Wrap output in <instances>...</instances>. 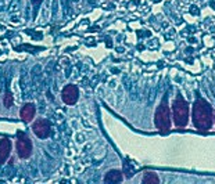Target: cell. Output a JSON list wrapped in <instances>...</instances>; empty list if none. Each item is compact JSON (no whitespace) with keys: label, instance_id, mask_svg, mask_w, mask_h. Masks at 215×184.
Instances as JSON below:
<instances>
[{"label":"cell","instance_id":"8","mask_svg":"<svg viewBox=\"0 0 215 184\" xmlns=\"http://www.w3.org/2000/svg\"><path fill=\"white\" fill-rule=\"evenodd\" d=\"M10 151H11V143L9 139H2L0 140V165L6 162L9 158Z\"/></svg>","mask_w":215,"mask_h":184},{"label":"cell","instance_id":"7","mask_svg":"<svg viewBox=\"0 0 215 184\" xmlns=\"http://www.w3.org/2000/svg\"><path fill=\"white\" fill-rule=\"evenodd\" d=\"M35 112H36V109H35L34 104H25V105L21 108V111H20V116H21V119L24 122L29 123V122L34 119Z\"/></svg>","mask_w":215,"mask_h":184},{"label":"cell","instance_id":"4","mask_svg":"<svg viewBox=\"0 0 215 184\" xmlns=\"http://www.w3.org/2000/svg\"><path fill=\"white\" fill-rule=\"evenodd\" d=\"M17 152H18V157L22 159L29 158L32 154V141L25 133L20 132L17 134Z\"/></svg>","mask_w":215,"mask_h":184},{"label":"cell","instance_id":"1","mask_svg":"<svg viewBox=\"0 0 215 184\" xmlns=\"http://www.w3.org/2000/svg\"><path fill=\"white\" fill-rule=\"evenodd\" d=\"M193 123L197 129L208 130L212 125V111L210 104L203 98H197L193 105Z\"/></svg>","mask_w":215,"mask_h":184},{"label":"cell","instance_id":"3","mask_svg":"<svg viewBox=\"0 0 215 184\" xmlns=\"http://www.w3.org/2000/svg\"><path fill=\"white\" fill-rule=\"evenodd\" d=\"M155 126L157 129H160L161 132H167L171 127V118H169V108H168L167 98H164L161 101V104L158 105L157 111H155Z\"/></svg>","mask_w":215,"mask_h":184},{"label":"cell","instance_id":"13","mask_svg":"<svg viewBox=\"0 0 215 184\" xmlns=\"http://www.w3.org/2000/svg\"><path fill=\"white\" fill-rule=\"evenodd\" d=\"M214 89H215V85H214Z\"/></svg>","mask_w":215,"mask_h":184},{"label":"cell","instance_id":"12","mask_svg":"<svg viewBox=\"0 0 215 184\" xmlns=\"http://www.w3.org/2000/svg\"><path fill=\"white\" fill-rule=\"evenodd\" d=\"M31 2H32V4L38 6V4H40V2H42V0H31Z\"/></svg>","mask_w":215,"mask_h":184},{"label":"cell","instance_id":"5","mask_svg":"<svg viewBox=\"0 0 215 184\" xmlns=\"http://www.w3.org/2000/svg\"><path fill=\"white\" fill-rule=\"evenodd\" d=\"M61 97H63V101L68 105H72V104L76 103L78 100V87L75 85H67L63 89V93H61Z\"/></svg>","mask_w":215,"mask_h":184},{"label":"cell","instance_id":"2","mask_svg":"<svg viewBox=\"0 0 215 184\" xmlns=\"http://www.w3.org/2000/svg\"><path fill=\"white\" fill-rule=\"evenodd\" d=\"M172 112H173V121H175L176 126L183 127V126L188 125V121H189V105L180 96H178L175 98V101H173Z\"/></svg>","mask_w":215,"mask_h":184},{"label":"cell","instance_id":"11","mask_svg":"<svg viewBox=\"0 0 215 184\" xmlns=\"http://www.w3.org/2000/svg\"><path fill=\"white\" fill-rule=\"evenodd\" d=\"M11 104H13V97H11V94H10V93H7L6 97H4V105H6L7 108H10Z\"/></svg>","mask_w":215,"mask_h":184},{"label":"cell","instance_id":"10","mask_svg":"<svg viewBox=\"0 0 215 184\" xmlns=\"http://www.w3.org/2000/svg\"><path fill=\"white\" fill-rule=\"evenodd\" d=\"M158 181H160L158 176L155 175V173H151V172L146 173L144 177H143V183L144 184H157Z\"/></svg>","mask_w":215,"mask_h":184},{"label":"cell","instance_id":"9","mask_svg":"<svg viewBox=\"0 0 215 184\" xmlns=\"http://www.w3.org/2000/svg\"><path fill=\"white\" fill-rule=\"evenodd\" d=\"M104 181L106 183H119V181H122V173L115 169L110 170L104 176Z\"/></svg>","mask_w":215,"mask_h":184},{"label":"cell","instance_id":"6","mask_svg":"<svg viewBox=\"0 0 215 184\" xmlns=\"http://www.w3.org/2000/svg\"><path fill=\"white\" fill-rule=\"evenodd\" d=\"M34 133L40 139H46V137L50 136V123L49 121H45V119H38L34 123Z\"/></svg>","mask_w":215,"mask_h":184}]
</instances>
